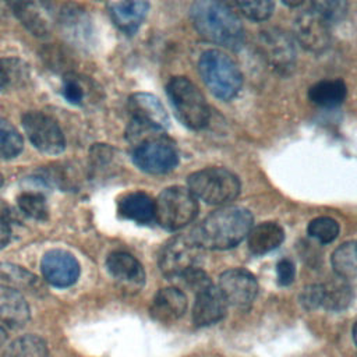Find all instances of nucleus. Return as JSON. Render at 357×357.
<instances>
[{
    "mask_svg": "<svg viewBox=\"0 0 357 357\" xmlns=\"http://www.w3.org/2000/svg\"><path fill=\"white\" fill-rule=\"evenodd\" d=\"M227 303L220 290L209 284L195 291L192 321L197 326H209L219 322L226 314Z\"/></svg>",
    "mask_w": 357,
    "mask_h": 357,
    "instance_id": "f3484780",
    "label": "nucleus"
},
{
    "mask_svg": "<svg viewBox=\"0 0 357 357\" xmlns=\"http://www.w3.org/2000/svg\"><path fill=\"white\" fill-rule=\"evenodd\" d=\"M198 70L211 93L222 100L236 98L241 89V71L234 60L222 50H205L198 60Z\"/></svg>",
    "mask_w": 357,
    "mask_h": 357,
    "instance_id": "20e7f679",
    "label": "nucleus"
},
{
    "mask_svg": "<svg viewBox=\"0 0 357 357\" xmlns=\"http://www.w3.org/2000/svg\"><path fill=\"white\" fill-rule=\"evenodd\" d=\"M0 283L18 291L25 290L36 294L43 291V286L36 275L20 265L10 262H0Z\"/></svg>",
    "mask_w": 357,
    "mask_h": 357,
    "instance_id": "b1692460",
    "label": "nucleus"
},
{
    "mask_svg": "<svg viewBox=\"0 0 357 357\" xmlns=\"http://www.w3.org/2000/svg\"><path fill=\"white\" fill-rule=\"evenodd\" d=\"M284 4H287L289 7H298L300 4H303L304 0H282Z\"/></svg>",
    "mask_w": 357,
    "mask_h": 357,
    "instance_id": "4c0bfd02",
    "label": "nucleus"
},
{
    "mask_svg": "<svg viewBox=\"0 0 357 357\" xmlns=\"http://www.w3.org/2000/svg\"><path fill=\"white\" fill-rule=\"evenodd\" d=\"M24 146V141L18 130L8 123L6 119L0 117V159L15 158Z\"/></svg>",
    "mask_w": 357,
    "mask_h": 357,
    "instance_id": "c85d7f7f",
    "label": "nucleus"
},
{
    "mask_svg": "<svg viewBox=\"0 0 357 357\" xmlns=\"http://www.w3.org/2000/svg\"><path fill=\"white\" fill-rule=\"evenodd\" d=\"M259 49L268 64L279 74H289L296 64L294 42L284 31L268 28L259 33Z\"/></svg>",
    "mask_w": 357,
    "mask_h": 357,
    "instance_id": "9d476101",
    "label": "nucleus"
},
{
    "mask_svg": "<svg viewBox=\"0 0 357 357\" xmlns=\"http://www.w3.org/2000/svg\"><path fill=\"white\" fill-rule=\"evenodd\" d=\"M278 282L282 286H289L296 278V268L290 259H280L276 265Z\"/></svg>",
    "mask_w": 357,
    "mask_h": 357,
    "instance_id": "72a5a7b5",
    "label": "nucleus"
},
{
    "mask_svg": "<svg viewBox=\"0 0 357 357\" xmlns=\"http://www.w3.org/2000/svg\"><path fill=\"white\" fill-rule=\"evenodd\" d=\"M20 22L35 36L50 35L53 10L50 0H4Z\"/></svg>",
    "mask_w": 357,
    "mask_h": 357,
    "instance_id": "9b49d317",
    "label": "nucleus"
},
{
    "mask_svg": "<svg viewBox=\"0 0 357 357\" xmlns=\"http://www.w3.org/2000/svg\"><path fill=\"white\" fill-rule=\"evenodd\" d=\"M127 139L132 146V162L145 173L165 174L178 163L176 144L163 130L131 121Z\"/></svg>",
    "mask_w": 357,
    "mask_h": 357,
    "instance_id": "f03ea898",
    "label": "nucleus"
},
{
    "mask_svg": "<svg viewBox=\"0 0 357 357\" xmlns=\"http://www.w3.org/2000/svg\"><path fill=\"white\" fill-rule=\"evenodd\" d=\"M6 357H47V346L40 336L25 335L11 342Z\"/></svg>",
    "mask_w": 357,
    "mask_h": 357,
    "instance_id": "a878e982",
    "label": "nucleus"
},
{
    "mask_svg": "<svg viewBox=\"0 0 357 357\" xmlns=\"http://www.w3.org/2000/svg\"><path fill=\"white\" fill-rule=\"evenodd\" d=\"M29 319V307L24 296L0 283V324L10 328H21Z\"/></svg>",
    "mask_w": 357,
    "mask_h": 357,
    "instance_id": "aec40b11",
    "label": "nucleus"
},
{
    "mask_svg": "<svg viewBox=\"0 0 357 357\" xmlns=\"http://www.w3.org/2000/svg\"><path fill=\"white\" fill-rule=\"evenodd\" d=\"M188 190L208 204L223 205L237 198L241 184L227 169L206 167L188 176Z\"/></svg>",
    "mask_w": 357,
    "mask_h": 357,
    "instance_id": "423d86ee",
    "label": "nucleus"
},
{
    "mask_svg": "<svg viewBox=\"0 0 357 357\" xmlns=\"http://www.w3.org/2000/svg\"><path fill=\"white\" fill-rule=\"evenodd\" d=\"M6 339H7V332H6L4 328L0 325V346L6 342Z\"/></svg>",
    "mask_w": 357,
    "mask_h": 357,
    "instance_id": "58836bf2",
    "label": "nucleus"
},
{
    "mask_svg": "<svg viewBox=\"0 0 357 357\" xmlns=\"http://www.w3.org/2000/svg\"><path fill=\"white\" fill-rule=\"evenodd\" d=\"M351 301V289L346 283V279L339 278L337 280L321 284V305L328 310L339 311L346 308Z\"/></svg>",
    "mask_w": 357,
    "mask_h": 357,
    "instance_id": "393cba45",
    "label": "nucleus"
},
{
    "mask_svg": "<svg viewBox=\"0 0 357 357\" xmlns=\"http://www.w3.org/2000/svg\"><path fill=\"white\" fill-rule=\"evenodd\" d=\"M169 102L177 119L190 130H202L211 119L209 106L202 92L187 77H173L166 85Z\"/></svg>",
    "mask_w": 357,
    "mask_h": 357,
    "instance_id": "39448f33",
    "label": "nucleus"
},
{
    "mask_svg": "<svg viewBox=\"0 0 357 357\" xmlns=\"http://www.w3.org/2000/svg\"><path fill=\"white\" fill-rule=\"evenodd\" d=\"M24 131L31 144L43 153L57 155L64 151L66 139L57 121L50 116L31 110L21 117Z\"/></svg>",
    "mask_w": 357,
    "mask_h": 357,
    "instance_id": "1a4fd4ad",
    "label": "nucleus"
},
{
    "mask_svg": "<svg viewBox=\"0 0 357 357\" xmlns=\"http://www.w3.org/2000/svg\"><path fill=\"white\" fill-rule=\"evenodd\" d=\"M198 212L195 195L185 187L173 185L155 199V220L166 230H178L194 220Z\"/></svg>",
    "mask_w": 357,
    "mask_h": 357,
    "instance_id": "0eeeda50",
    "label": "nucleus"
},
{
    "mask_svg": "<svg viewBox=\"0 0 357 357\" xmlns=\"http://www.w3.org/2000/svg\"><path fill=\"white\" fill-rule=\"evenodd\" d=\"M332 265L339 278L357 275V243H344L332 255Z\"/></svg>",
    "mask_w": 357,
    "mask_h": 357,
    "instance_id": "bb28decb",
    "label": "nucleus"
},
{
    "mask_svg": "<svg viewBox=\"0 0 357 357\" xmlns=\"http://www.w3.org/2000/svg\"><path fill=\"white\" fill-rule=\"evenodd\" d=\"M63 96L67 102L73 103V105H81L84 100V88L81 86V84L73 78V77H66L63 81Z\"/></svg>",
    "mask_w": 357,
    "mask_h": 357,
    "instance_id": "473e14b6",
    "label": "nucleus"
},
{
    "mask_svg": "<svg viewBox=\"0 0 357 357\" xmlns=\"http://www.w3.org/2000/svg\"><path fill=\"white\" fill-rule=\"evenodd\" d=\"M11 238V230L8 225L0 219V248L6 247Z\"/></svg>",
    "mask_w": 357,
    "mask_h": 357,
    "instance_id": "c9c22d12",
    "label": "nucleus"
},
{
    "mask_svg": "<svg viewBox=\"0 0 357 357\" xmlns=\"http://www.w3.org/2000/svg\"><path fill=\"white\" fill-rule=\"evenodd\" d=\"M236 6L248 20L265 21L273 11V0H234Z\"/></svg>",
    "mask_w": 357,
    "mask_h": 357,
    "instance_id": "2f4dec72",
    "label": "nucleus"
},
{
    "mask_svg": "<svg viewBox=\"0 0 357 357\" xmlns=\"http://www.w3.org/2000/svg\"><path fill=\"white\" fill-rule=\"evenodd\" d=\"M252 227V215L241 206H223L208 215L191 233L202 248L227 250L243 241Z\"/></svg>",
    "mask_w": 357,
    "mask_h": 357,
    "instance_id": "7ed1b4c3",
    "label": "nucleus"
},
{
    "mask_svg": "<svg viewBox=\"0 0 357 357\" xmlns=\"http://www.w3.org/2000/svg\"><path fill=\"white\" fill-rule=\"evenodd\" d=\"M106 268L114 282L127 291H138L145 283V272L141 262L126 251H114L106 259Z\"/></svg>",
    "mask_w": 357,
    "mask_h": 357,
    "instance_id": "2eb2a0df",
    "label": "nucleus"
},
{
    "mask_svg": "<svg viewBox=\"0 0 357 357\" xmlns=\"http://www.w3.org/2000/svg\"><path fill=\"white\" fill-rule=\"evenodd\" d=\"M293 28L298 43L304 49L312 53H322L328 49L331 43L329 25L312 8L298 13Z\"/></svg>",
    "mask_w": 357,
    "mask_h": 357,
    "instance_id": "f8f14e48",
    "label": "nucleus"
},
{
    "mask_svg": "<svg viewBox=\"0 0 357 357\" xmlns=\"http://www.w3.org/2000/svg\"><path fill=\"white\" fill-rule=\"evenodd\" d=\"M307 233L322 244L332 243L339 234V223L329 216H319L308 223Z\"/></svg>",
    "mask_w": 357,
    "mask_h": 357,
    "instance_id": "c756f323",
    "label": "nucleus"
},
{
    "mask_svg": "<svg viewBox=\"0 0 357 357\" xmlns=\"http://www.w3.org/2000/svg\"><path fill=\"white\" fill-rule=\"evenodd\" d=\"M347 95L346 84L340 78L321 79L310 86L308 99L319 107L339 106Z\"/></svg>",
    "mask_w": 357,
    "mask_h": 357,
    "instance_id": "5701e85b",
    "label": "nucleus"
},
{
    "mask_svg": "<svg viewBox=\"0 0 357 357\" xmlns=\"http://www.w3.org/2000/svg\"><path fill=\"white\" fill-rule=\"evenodd\" d=\"M301 301L307 308H315L321 305V284L310 286L304 289Z\"/></svg>",
    "mask_w": 357,
    "mask_h": 357,
    "instance_id": "f704fd0d",
    "label": "nucleus"
},
{
    "mask_svg": "<svg viewBox=\"0 0 357 357\" xmlns=\"http://www.w3.org/2000/svg\"><path fill=\"white\" fill-rule=\"evenodd\" d=\"M10 68L6 64V61L0 60V91L4 89L10 82Z\"/></svg>",
    "mask_w": 357,
    "mask_h": 357,
    "instance_id": "e433bc0d",
    "label": "nucleus"
},
{
    "mask_svg": "<svg viewBox=\"0 0 357 357\" xmlns=\"http://www.w3.org/2000/svg\"><path fill=\"white\" fill-rule=\"evenodd\" d=\"M127 109L131 116V121L134 123L163 131L169 127V116L155 95L146 92L132 93L128 98Z\"/></svg>",
    "mask_w": 357,
    "mask_h": 357,
    "instance_id": "dca6fc26",
    "label": "nucleus"
},
{
    "mask_svg": "<svg viewBox=\"0 0 357 357\" xmlns=\"http://www.w3.org/2000/svg\"><path fill=\"white\" fill-rule=\"evenodd\" d=\"M148 11L149 0H117L110 7V17L121 32L132 35L144 22Z\"/></svg>",
    "mask_w": 357,
    "mask_h": 357,
    "instance_id": "6ab92c4d",
    "label": "nucleus"
},
{
    "mask_svg": "<svg viewBox=\"0 0 357 357\" xmlns=\"http://www.w3.org/2000/svg\"><path fill=\"white\" fill-rule=\"evenodd\" d=\"M43 279L54 287H68L78 280L79 264L77 258L64 250H50L40 261Z\"/></svg>",
    "mask_w": 357,
    "mask_h": 357,
    "instance_id": "ddd939ff",
    "label": "nucleus"
},
{
    "mask_svg": "<svg viewBox=\"0 0 357 357\" xmlns=\"http://www.w3.org/2000/svg\"><path fill=\"white\" fill-rule=\"evenodd\" d=\"M18 208L24 215L35 220H46L49 208L46 198L39 191H24L17 198Z\"/></svg>",
    "mask_w": 357,
    "mask_h": 357,
    "instance_id": "cd10ccee",
    "label": "nucleus"
},
{
    "mask_svg": "<svg viewBox=\"0 0 357 357\" xmlns=\"http://www.w3.org/2000/svg\"><path fill=\"white\" fill-rule=\"evenodd\" d=\"M247 237L250 252L254 255H264L282 244L284 240V231L275 222H264L252 226Z\"/></svg>",
    "mask_w": 357,
    "mask_h": 357,
    "instance_id": "4be33fe9",
    "label": "nucleus"
},
{
    "mask_svg": "<svg viewBox=\"0 0 357 357\" xmlns=\"http://www.w3.org/2000/svg\"><path fill=\"white\" fill-rule=\"evenodd\" d=\"M218 289L227 304L234 307H248L257 296L258 284L251 272L234 268L220 275Z\"/></svg>",
    "mask_w": 357,
    "mask_h": 357,
    "instance_id": "4468645a",
    "label": "nucleus"
},
{
    "mask_svg": "<svg viewBox=\"0 0 357 357\" xmlns=\"http://www.w3.org/2000/svg\"><path fill=\"white\" fill-rule=\"evenodd\" d=\"M117 211L124 219L141 225L151 223L155 220V199L144 191H132L119 199Z\"/></svg>",
    "mask_w": 357,
    "mask_h": 357,
    "instance_id": "412c9836",
    "label": "nucleus"
},
{
    "mask_svg": "<svg viewBox=\"0 0 357 357\" xmlns=\"http://www.w3.org/2000/svg\"><path fill=\"white\" fill-rule=\"evenodd\" d=\"M1 185H3V176L0 174V187H1Z\"/></svg>",
    "mask_w": 357,
    "mask_h": 357,
    "instance_id": "a19ab883",
    "label": "nucleus"
},
{
    "mask_svg": "<svg viewBox=\"0 0 357 357\" xmlns=\"http://www.w3.org/2000/svg\"><path fill=\"white\" fill-rule=\"evenodd\" d=\"M353 340H354V343H356V346H357V322H356L354 326H353Z\"/></svg>",
    "mask_w": 357,
    "mask_h": 357,
    "instance_id": "ea45409f",
    "label": "nucleus"
},
{
    "mask_svg": "<svg viewBox=\"0 0 357 357\" xmlns=\"http://www.w3.org/2000/svg\"><path fill=\"white\" fill-rule=\"evenodd\" d=\"M201 250L202 247L197 243L192 234H180L173 237L160 252V272L169 279H181L188 272L198 268Z\"/></svg>",
    "mask_w": 357,
    "mask_h": 357,
    "instance_id": "6e6552de",
    "label": "nucleus"
},
{
    "mask_svg": "<svg viewBox=\"0 0 357 357\" xmlns=\"http://www.w3.org/2000/svg\"><path fill=\"white\" fill-rule=\"evenodd\" d=\"M187 308L185 294L177 287L160 289L151 304V315L162 324L177 321Z\"/></svg>",
    "mask_w": 357,
    "mask_h": 357,
    "instance_id": "a211bd4d",
    "label": "nucleus"
},
{
    "mask_svg": "<svg viewBox=\"0 0 357 357\" xmlns=\"http://www.w3.org/2000/svg\"><path fill=\"white\" fill-rule=\"evenodd\" d=\"M311 8L328 24L343 21L347 14V0H310Z\"/></svg>",
    "mask_w": 357,
    "mask_h": 357,
    "instance_id": "7c9ffc66",
    "label": "nucleus"
},
{
    "mask_svg": "<svg viewBox=\"0 0 357 357\" xmlns=\"http://www.w3.org/2000/svg\"><path fill=\"white\" fill-rule=\"evenodd\" d=\"M198 35L213 45L237 50L244 43L240 17L222 0H197L190 10Z\"/></svg>",
    "mask_w": 357,
    "mask_h": 357,
    "instance_id": "f257e3e1",
    "label": "nucleus"
}]
</instances>
